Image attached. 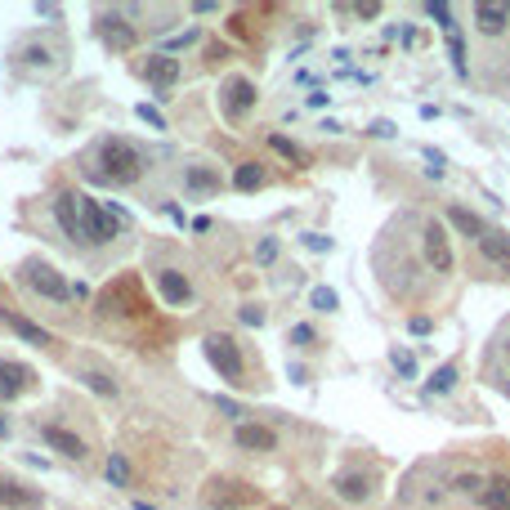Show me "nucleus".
Returning a JSON list of instances; mask_svg holds the SVG:
<instances>
[{
    "label": "nucleus",
    "instance_id": "obj_1",
    "mask_svg": "<svg viewBox=\"0 0 510 510\" xmlns=\"http://www.w3.org/2000/svg\"><path fill=\"white\" fill-rule=\"evenodd\" d=\"M90 179L130 189V184L144 179V152L126 139H104V148H99V170H90Z\"/></svg>",
    "mask_w": 510,
    "mask_h": 510
},
{
    "label": "nucleus",
    "instance_id": "obj_2",
    "mask_svg": "<svg viewBox=\"0 0 510 510\" xmlns=\"http://www.w3.org/2000/svg\"><path fill=\"white\" fill-rule=\"evenodd\" d=\"M201 354H206V363L224 376L229 385H242V376H246V363H242V345H237L233 336H206L201 340Z\"/></svg>",
    "mask_w": 510,
    "mask_h": 510
},
{
    "label": "nucleus",
    "instance_id": "obj_3",
    "mask_svg": "<svg viewBox=\"0 0 510 510\" xmlns=\"http://www.w3.org/2000/svg\"><path fill=\"white\" fill-rule=\"evenodd\" d=\"M116 229H121V215H112L108 201L81 197V242L104 246V242H112V237H116Z\"/></svg>",
    "mask_w": 510,
    "mask_h": 510
},
{
    "label": "nucleus",
    "instance_id": "obj_4",
    "mask_svg": "<svg viewBox=\"0 0 510 510\" xmlns=\"http://www.w3.org/2000/svg\"><path fill=\"white\" fill-rule=\"evenodd\" d=\"M421 246H425V260H430V269L439 278H448L456 269V255H452V242L439 219H421Z\"/></svg>",
    "mask_w": 510,
    "mask_h": 510
},
{
    "label": "nucleus",
    "instance_id": "obj_5",
    "mask_svg": "<svg viewBox=\"0 0 510 510\" xmlns=\"http://www.w3.org/2000/svg\"><path fill=\"white\" fill-rule=\"evenodd\" d=\"M251 108H255V85L246 76H229L224 85H219V112H224L233 126L242 121Z\"/></svg>",
    "mask_w": 510,
    "mask_h": 510
},
{
    "label": "nucleus",
    "instance_id": "obj_6",
    "mask_svg": "<svg viewBox=\"0 0 510 510\" xmlns=\"http://www.w3.org/2000/svg\"><path fill=\"white\" fill-rule=\"evenodd\" d=\"M27 282H31V291H36V296L54 300V304H67V300H72V282H67L54 264H31V269H27Z\"/></svg>",
    "mask_w": 510,
    "mask_h": 510
},
{
    "label": "nucleus",
    "instance_id": "obj_7",
    "mask_svg": "<svg viewBox=\"0 0 510 510\" xmlns=\"http://www.w3.org/2000/svg\"><path fill=\"white\" fill-rule=\"evenodd\" d=\"M479 255H484V264H492L497 274H510V233H497V229H488L479 242Z\"/></svg>",
    "mask_w": 510,
    "mask_h": 510
},
{
    "label": "nucleus",
    "instance_id": "obj_8",
    "mask_svg": "<svg viewBox=\"0 0 510 510\" xmlns=\"http://www.w3.org/2000/svg\"><path fill=\"white\" fill-rule=\"evenodd\" d=\"M474 23H479L484 36H506V31H510V5H506V0H497V5L479 0V5H474Z\"/></svg>",
    "mask_w": 510,
    "mask_h": 510
},
{
    "label": "nucleus",
    "instance_id": "obj_9",
    "mask_svg": "<svg viewBox=\"0 0 510 510\" xmlns=\"http://www.w3.org/2000/svg\"><path fill=\"white\" fill-rule=\"evenodd\" d=\"M144 76H148V85H152L157 94H166L170 85L179 81V59H175V54H152L148 67H144Z\"/></svg>",
    "mask_w": 510,
    "mask_h": 510
},
{
    "label": "nucleus",
    "instance_id": "obj_10",
    "mask_svg": "<svg viewBox=\"0 0 510 510\" xmlns=\"http://www.w3.org/2000/svg\"><path fill=\"white\" fill-rule=\"evenodd\" d=\"M233 439H237V448H246V452H274L278 448V434L269 430V425H255V421H242L233 430Z\"/></svg>",
    "mask_w": 510,
    "mask_h": 510
},
{
    "label": "nucleus",
    "instance_id": "obj_11",
    "mask_svg": "<svg viewBox=\"0 0 510 510\" xmlns=\"http://www.w3.org/2000/svg\"><path fill=\"white\" fill-rule=\"evenodd\" d=\"M36 488H27L9 474H0V510H36Z\"/></svg>",
    "mask_w": 510,
    "mask_h": 510
},
{
    "label": "nucleus",
    "instance_id": "obj_12",
    "mask_svg": "<svg viewBox=\"0 0 510 510\" xmlns=\"http://www.w3.org/2000/svg\"><path fill=\"white\" fill-rule=\"evenodd\" d=\"M99 36H104L108 49H130L134 45V27L121 19V14H99Z\"/></svg>",
    "mask_w": 510,
    "mask_h": 510
},
{
    "label": "nucleus",
    "instance_id": "obj_13",
    "mask_svg": "<svg viewBox=\"0 0 510 510\" xmlns=\"http://www.w3.org/2000/svg\"><path fill=\"white\" fill-rule=\"evenodd\" d=\"M54 219L63 224V233L72 237V242H81V197L76 193H59L54 197Z\"/></svg>",
    "mask_w": 510,
    "mask_h": 510
},
{
    "label": "nucleus",
    "instance_id": "obj_14",
    "mask_svg": "<svg viewBox=\"0 0 510 510\" xmlns=\"http://www.w3.org/2000/svg\"><path fill=\"white\" fill-rule=\"evenodd\" d=\"M41 434H45L49 448L63 452V456H72V461H81V456H85V439L72 434V430H63V425H41Z\"/></svg>",
    "mask_w": 510,
    "mask_h": 510
},
{
    "label": "nucleus",
    "instance_id": "obj_15",
    "mask_svg": "<svg viewBox=\"0 0 510 510\" xmlns=\"http://www.w3.org/2000/svg\"><path fill=\"white\" fill-rule=\"evenodd\" d=\"M157 291H161L166 304H189L193 300V286H189V278H184L179 269H161V274H157Z\"/></svg>",
    "mask_w": 510,
    "mask_h": 510
},
{
    "label": "nucleus",
    "instance_id": "obj_16",
    "mask_svg": "<svg viewBox=\"0 0 510 510\" xmlns=\"http://www.w3.org/2000/svg\"><path fill=\"white\" fill-rule=\"evenodd\" d=\"M31 389V367L23 363H0V399H19Z\"/></svg>",
    "mask_w": 510,
    "mask_h": 510
},
{
    "label": "nucleus",
    "instance_id": "obj_17",
    "mask_svg": "<svg viewBox=\"0 0 510 510\" xmlns=\"http://www.w3.org/2000/svg\"><path fill=\"white\" fill-rule=\"evenodd\" d=\"M5 322L14 327V336H23L27 345H36V349H49V345H59V340L49 336L45 327H36V322H27L23 314H14V309H5Z\"/></svg>",
    "mask_w": 510,
    "mask_h": 510
},
{
    "label": "nucleus",
    "instance_id": "obj_18",
    "mask_svg": "<svg viewBox=\"0 0 510 510\" xmlns=\"http://www.w3.org/2000/svg\"><path fill=\"white\" fill-rule=\"evenodd\" d=\"M336 492L345 501H367V492H371V474H363V470H345V474H336Z\"/></svg>",
    "mask_w": 510,
    "mask_h": 510
},
{
    "label": "nucleus",
    "instance_id": "obj_19",
    "mask_svg": "<svg viewBox=\"0 0 510 510\" xmlns=\"http://www.w3.org/2000/svg\"><path fill=\"white\" fill-rule=\"evenodd\" d=\"M479 506L484 510H510V474H492V479H484Z\"/></svg>",
    "mask_w": 510,
    "mask_h": 510
},
{
    "label": "nucleus",
    "instance_id": "obj_20",
    "mask_svg": "<svg viewBox=\"0 0 510 510\" xmlns=\"http://www.w3.org/2000/svg\"><path fill=\"white\" fill-rule=\"evenodd\" d=\"M448 224H452L456 233H466V237H474V242H479V237L488 233V224H484V219L474 215V211H466V206H456V201H452V206H448Z\"/></svg>",
    "mask_w": 510,
    "mask_h": 510
},
{
    "label": "nucleus",
    "instance_id": "obj_21",
    "mask_svg": "<svg viewBox=\"0 0 510 510\" xmlns=\"http://www.w3.org/2000/svg\"><path fill=\"white\" fill-rule=\"evenodd\" d=\"M184 184H189V193H219V189H224L219 170H211V166H189Z\"/></svg>",
    "mask_w": 510,
    "mask_h": 510
},
{
    "label": "nucleus",
    "instance_id": "obj_22",
    "mask_svg": "<svg viewBox=\"0 0 510 510\" xmlns=\"http://www.w3.org/2000/svg\"><path fill=\"white\" fill-rule=\"evenodd\" d=\"M264 179H269V170L260 161H242L233 170V189H242V193H255V189H264Z\"/></svg>",
    "mask_w": 510,
    "mask_h": 510
},
{
    "label": "nucleus",
    "instance_id": "obj_23",
    "mask_svg": "<svg viewBox=\"0 0 510 510\" xmlns=\"http://www.w3.org/2000/svg\"><path fill=\"white\" fill-rule=\"evenodd\" d=\"M269 148H274L278 157H286L291 166H309V152H304L300 144H291V139H286V134H269Z\"/></svg>",
    "mask_w": 510,
    "mask_h": 510
},
{
    "label": "nucleus",
    "instance_id": "obj_24",
    "mask_svg": "<svg viewBox=\"0 0 510 510\" xmlns=\"http://www.w3.org/2000/svg\"><path fill=\"white\" fill-rule=\"evenodd\" d=\"M448 488L456 492V497H479V492H484V474H474V470H461V474H456V479H452Z\"/></svg>",
    "mask_w": 510,
    "mask_h": 510
},
{
    "label": "nucleus",
    "instance_id": "obj_25",
    "mask_svg": "<svg viewBox=\"0 0 510 510\" xmlns=\"http://www.w3.org/2000/svg\"><path fill=\"white\" fill-rule=\"evenodd\" d=\"M452 385H456V363H444L430 381H425V389H430V394H448Z\"/></svg>",
    "mask_w": 510,
    "mask_h": 510
},
{
    "label": "nucleus",
    "instance_id": "obj_26",
    "mask_svg": "<svg viewBox=\"0 0 510 510\" xmlns=\"http://www.w3.org/2000/svg\"><path fill=\"white\" fill-rule=\"evenodd\" d=\"M309 304H314L318 314H336V309H340V296L331 291V286H314V291H309Z\"/></svg>",
    "mask_w": 510,
    "mask_h": 510
},
{
    "label": "nucleus",
    "instance_id": "obj_27",
    "mask_svg": "<svg viewBox=\"0 0 510 510\" xmlns=\"http://www.w3.org/2000/svg\"><path fill=\"white\" fill-rule=\"evenodd\" d=\"M81 381L90 385V389H94L99 399H116V381H112V376H104V371H85Z\"/></svg>",
    "mask_w": 510,
    "mask_h": 510
},
{
    "label": "nucleus",
    "instance_id": "obj_28",
    "mask_svg": "<svg viewBox=\"0 0 510 510\" xmlns=\"http://www.w3.org/2000/svg\"><path fill=\"white\" fill-rule=\"evenodd\" d=\"M108 484H116V488H126V484H130V461H126L121 452H112V456H108Z\"/></svg>",
    "mask_w": 510,
    "mask_h": 510
},
{
    "label": "nucleus",
    "instance_id": "obj_29",
    "mask_svg": "<svg viewBox=\"0 0 510 510\" xmlns=\"http://www.w3.org/2000/svg\"><path fill=\"white\" fill-rule=\"evenodd\" d=\"M448 54H452L456 76H466V41H461V31H448Z\"/></svg>",
    "mask_w": 510,
    "mask_h": 510
},
{
    "label": "nucleus",
    "instance_id": "obj_30",
    "mask_svg": "<svg viewBox=\"0 0 510 510\" xmlns=\"http://www.w3.org/2000/svg\"><path fill=\"white\" fill-rule=\"evenodd\" d=\"M23 63H27V67H49V63H54V54H49L45 45H27V49H23Z\"/></svg>",
    "mask_w": 510,
    "mask_h": 510
},
{
    "label": "nucleus",
    "instance_id": "obj_31",
    "mask_svg": "<svg viewBox=\"0 0 510 510\" xmlns=\"http://www.w3.org/2000/svg\"><path fill=\"white\" fill-rule=\"evenodd\" d=\"M134 116H139V121H148L152 130H166V116L152 108V104H139V108H134Z\"/></svg>",
    "mask_w": 510,
    "mask_h": 510
},
{
    "label": "nucleus",
    "instance_id": "obj_32",
    "mask_svg": "<svg viewBox=\"0 0 510 510\" xmlns=\"http://www.w3.org/2000/svg\"><path fill=\"white\" fill-rule=\"evenodd\" d=\"M314 327H309V322H296V327H291V345H300V349H309L314 345Z\"/></svg>",
    "mask_w": 510,
    "mask_h": 510
},
{
    "label": "nucleus",
    "instance_id": "obj_33",
    "mask_svg": "<svg viewBox=\"0 0 510 510\" xmlns=\"http://www.w3.org/2000/svg\"><path fill=\"white\" fill-rule=\"evenodd\" d=\"M425 14L444 23V31H452V9H448V5H439V0H430V5H425Z\"/></svg>",
    "mask_w": 510,
    "mask_h": 510
},
{
    "label": "nucleus",
    "instance_id": "obj_34",
    "mask_svg": "<svg viewBox=\"0 0 510 510\" xmlns=\"http://www.w3.org/2000/svg\"><path fill=\"white\" fill-rule=\"evenodd\" d=\"M349 14L354 19H381V5L376 0H359V5H349Z\"/></svg>",
    "mask_w": 510,
    "mask_h": 510
},
{
    "label": "nucleus",
    "instance_id": "obj_35",
    "mask_svg": "<svg viewBox=\"0 0 510 510\" xmlns=\"http://www.w3.org/2000/svg\"><path fill=\"white\" fill-rule=\"evenodd\" d=\"M255 260H260V264H274L278 260V242H274V237H264V242L255 246Z\"/></svg>",
    "mask_w": 510,
    "mask_h": 510
},
{
    "label": "nucleus",
    "instance_id": "obj_36",
    "mask_svg": "<svg viewBox=\"0 0 510 510\" xmlns=\"http://www.w3.org/2000/svg\"><path fill=\"white\" fill-rule=\"evenodd\" d=\"M389 359H394V367L403 371V376H416V363H412V354H407V349H394Z\"/></svg>",
    "mask_w": 510,
    "mask_h": 510
},
{
    "label": "nucleus",
    "instance_id": "obj_37",
    "mask_svg": "<svg viewBox=\"0 0 510 510\" xmlns=\"http://www.w3.org/2000/svg\"><path fill=\"white\" fill-rule=\"evenodd\" d=\"M407 331H412V336H430V331H434V322H430V318H421V314H412V318H407Z\"/></svg>",
    "mask_w": 510,
    "mask_h": 510
},
{
    "label": "nucleus",
    "instance_id": "obj_38",
    "mask_svg": "<svg viewBox=\"0 0 510 510\" xmlns=\"http://www.w3.org/2000/svg\"><path fill=\"white\" fill-rule=\"evenodd\" d=\"M304 246H309V251H331V242L322 233H304Z\"/></svg>",
    "mask_w": 510,
    "mask_h": 510
},
{
    "label": "nucleus",
    "instance_id": "obj_39",
    "mask_svg": "<svg viewBox=\"0 0 510 510\" xmlns=\"http://www.w3.org/2000/svg\"><path fill=\"white\" fill-rule=\"evenodd\" d=\"M371 134H376V139H394V121H371Z\"/></svg>",
    "mask_w": 510,
    "mask_h": 510
},
{
    "label": "nucleus",
    "instance_id": "obj_40",
    "mask_svg": "<svg viewBox=\"0 0 510 510\" xmlns=\"http://www.w3.org/2000/svg\"><path fill=\"white\" fill-rule=\"evenodd\" d=\"M242 322H246V327H264V314L255 309V304H246V309H242Z\"/></svg>",
    "mask_w": 510,
    "mask_h": 510
},
{
    "label": "nucleus",
    "instance_id": "obj_41",
    "mask_svg": "<svg viewBox=\"0 0 510 510\" xmlns=\"http://www.w3.org/2000/svg\"><path fill=\"white\" fill-rule=\"evenodd\" d=\"M215 407H219V412H229V416H242V407L229 403V399H215Z\"/></svg>",
    "mask_w": 510,
    "mask_h": 510
},
{
    "label": "nucleus",
    "instance_id": "obj_42",
    "mask_svg": "<svg viewBox=\"0 0 510 510\" xmlns=\"http://www.w3.org/2000/svg\"><path fill=\"white\" fill-rule=\"evenodd\" d=\"M134 510H157V506H148V501H134Z\"/></svg>",
    "mask_w": 510,
    "mask_h": 510
},
{
    "label": "nucleus",
    "instance_id": "obj_43",
    "mask_svg": "<svg viewBox=\"0 0 510 510\" xmlns=\"http://www.w3.org/2000/svg\"><path fill=\"white\" fill-rule=\"evenodd\" d=\"M9 434V425H5V416H0V439H5Z\"/></svg>",
    "mask_w": 510,
    "mask_h": 510
}]
</instances>
